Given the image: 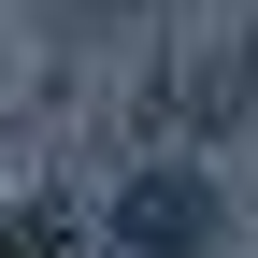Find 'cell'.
<instances>
[{
  "label": "cell",
  "instance_id": "cell-1",
  "mask_svg": "<svg viewBox=\"0 0 258 258\" xmlns=\"http://www.w3.org/2000/svg\"><path fill=\"white\" fill-rule=\"evenodd\" d=\"M201 186H186V172H158V186H129V201H115V230L129 244H144V258H201Z\"/></svg>",
  "mask_w": 258,
  "mask_h": 258
}]
</instances>
